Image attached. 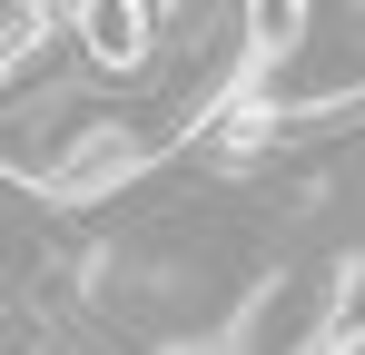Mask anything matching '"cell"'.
<instances>
[{
	"label": "cell",
	"mask_w": 365,
	"mask_h": 355,
	"mask_svg": "<svg viewBox=\"0 0 365 355\" xmlns=\"http://www.w3.org/2000/svg\"><path fill=\"white\" fill-rule=\"evenodd\" d=\"M69 40H79V69L128 79V69H148V40H168V30L148 0H69Z\"/></svg>",
	"instance_id": "cell-2"
},
{
	"label": "cell",
	"mask_w": 365,
	"mask_h": 355,
	"mask_svg": "<svg viewBox=\"0 0 365 355\" xmlns=\"http://www.w3.org/2000/svg\"><path fill=\"white\" fill-rule=\"evenodd\" d=\"M237 40H247V59H257V79L287 69V59L316 40V0H237Z\"/></svg>",
	"instance_id": "cell-3"
},
{
	"label": "cell",
	"mask_w": 365,
	"mask_h": 355,
	"mask_svg": "<svg viewBox=\"0 0 365 355\" xmlns=\"http://www.w3.org/2000/svg\"><path fill=\"white\" fill-rule=\"evenodd\" d=\"M168 138H178V118H158V109H89V118H79V138L50 158V178H40L30 197H60V207L119 197V187H138V178L158 168Z\"/></svg>",
	"instance_id": "cell-1"
}]
</instances>
